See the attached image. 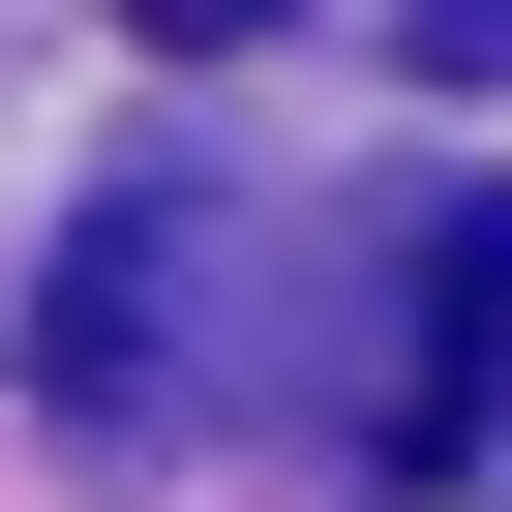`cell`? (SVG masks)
I'll use <instances>...</instances> for the list:
<instances>
[{
  "label": "cell",
  "mask_w": 512,
  "mask_h": 512,
  "mask_svg": "<svg viewBox=\"0 0 512 512\" xmlns=\"http://www.w3.org/2000/svg\"><path fill=\"white\" fill-rule=\"evenodd\" d=\"M181 272H211V211H181V181L61 241V422H181V392H211V332H181Z\"/></svg>",
  "instance_id": "obj_1"
}]
</instances>
